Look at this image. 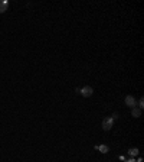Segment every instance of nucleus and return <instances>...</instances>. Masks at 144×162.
<instances>
[{"label":"nucleus","mask_w":144,"mask_h":162,"mask_svg":"<svg viewBox=\"0 0 144 162\" xmlns=\"http://www.w3.org/2000/svg\"><path fill=\"white\" fill-rule=\"evenodd\" d=\"M112 126H114V120L111 117H107L102 120V129L104 130H109V129H112Z\"/></svg>","instance_id":"f257e3e1"},{"label":"nucleus","mask_w":144,"mask_h":162,"mask_svg":"<svg viewBox=\"0 0 144 162\" xmlns=\"http://www.w3.org/2000/svg\"><path fill=\"white\" fill-rule=\"evenodd\" d=\"M79 93H81L84 97H91L94 90H92V87H90V86H85V87H82V88L79 90Z\"/></svg>","instance_id":"f03ea898"},{"label":"nucleus","mask_w":144,"mask_h":162,"mask_svg":"<svg viewBox=\"0 0 144 162\" xmlns=\"http://www.w3.org/2000/svg\"><path fill=\"white\" fill-rule=\"evenodd\" d=\"M126 104L128 107H136V98L133 97V96H127L126 97Z\"/></svg>","instance_id":"7ed1b4c3"},{"label":"nucleus","mask_w":144,"mask_h":162,"mask_svg":"<svg viewBox=\"0 0 144 162\" xmlns=\"http://www.w3.org/2000/svg\"><path fill=\"white\" fill-rule=\"evenodd\" d=\"M9 7V1L7 0H0V13H4Z\"/></svg>","instance_id":"20e7f679"},{"label":"nucleus","mask_w":144,"mask_h":162,"mask_svg":"<svg viewBox=\"0 0 144 162\" xmlns=\"http://www.w3.org/2000/svg\"><path fill=\"white\" fill-rule=\"evenodd\" d=\"M131 116H134V117H140L141 116V110L137 107H133V110H131Z\"/></svg>","instance_id":"39448f33"},{"label":"nucleus","mask_w":144,"mask_h":162,"mask_svg":"<svg viewBox=\"0 0 144 162\" xmlns=\"http://www.w3.org/2000/svg\"><path fill=\"white\" fill-rule=\"evenodd\" d=\"M128 155H130V156H137V155H138V149H137V148H131V149L128 151Z\"/></svg>","instance_id":"423d86ee"},{"label":"nucleus","mask_w":144,"mask_h":162,"mask_svg":"<svg viewBox=\"0 0 144 162\" xmlns=\"http://www.w3.org/2000/svg\"><path fill=\"white\" fill-rule=\"evenodd\" d=\"M97 148H98V149L101 151V153H107L108 151H109V149H108V146H107V145H100V146H97Z\"/></svg>","instance_id":"0eeeda50"},{"label":"nucleus","mask_w":144,"mask_h":162,"mask_svg":"<svg viewBox=\"0 0 144 162\" xmlns=\"http://www.w3.org/2000/svg\"><path fill=\"white\" fill-rule=\"evenodd\" d=\"M138 106H140V110L144 107V100H143V98H140V100H138Z\"/></svg>","instance_id":"6e6552de"}]
</instances>
